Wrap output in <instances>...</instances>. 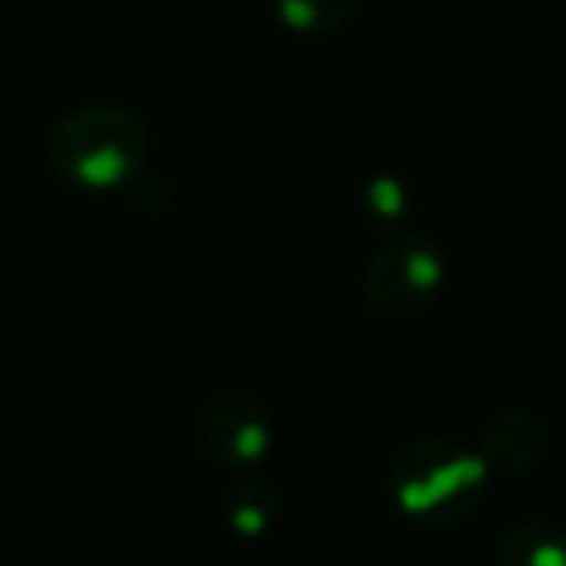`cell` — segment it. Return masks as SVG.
Masks as SVG:
<instances>
[{
	"label": "cell",
	"instance_id": "obj_1",
	"mask_svg": "<svg viewBox=\"0 0 566 566\" xmlns=\"http://www.w3.org/2000/svg\"><path fill=\"white\" fill-rule=\"evenodd\" d=\"M151 151V133L136 113L86 105L51 128V164L74 187L113 190L136 179Z\"/></svg>",
	"mask_w": 566,
	"mask_h": 566
},
{
	"label": "cell",
	"instance_id": "obj_9",
	"mask_svg": "<svg viewBox=\"0 0 566 566\" xmlns=\"http://www.w3.org/2000/svg\"><path fill=\"white\" fill-rule=\"evenodd\" d=\"M403 202H408V195H403L400 182L377 179L369 187V210H373V218H388V221L403 218Z\"/></svg>",
	"mask_w": 566,
	"mask_h": 566
},
{
	"label": "cell",
	"instance_id": "obj_3",
	"mask_svg": "<svg viewBox=\"0 0 566 566\" xmlns=\"http://www.w3.org/2000/svg\"><path fill=\"white\" fill-rule=\"evenodd\" d=\"M447 283V260L423 237L392 241L369 260L365 268V300L377 315L408 318L434 303V295Z\"/></svg>",
	"mask_w": 566,
	"mask_h": 566
},
{
	"label": "cell",
	"instance_id": "obj_8",
	"mask_svg": "<svg viewBox=\"0 0 566 566\" xmlns=\"http://www.w3.org/2000/svg\"><path fill=\"white\" fill-rule=\"evenodd\" d=\"M275 489L264 485V481H241V485L229 493L226 501V516L233 524L237 535H264L268 527L275 524Z\"/></svg>",
	"mask_w": 566,
	"mask_h": 566
},
{
	"label": "cell",
	"instance_id": "obj_7",
	"mask_svg": "<svg viewBox=\"0 0 566 566\" xmlns=\"http://www.w3.org/2000/svg\"><path fill=\"white\" fill-rule=\"evenodd\" d=\"M272 9L292 32L331 35L357 17V0H272Z\"/></svg>",
	"mask_w": 566,
	"mask_h": 566
},
{
	"label": "cell",
	"instance_id": "obj_6",
	"mask_svg": "<svg viewBox=\"0 0 566 566\" xmlns=\"http://www.w3.org/2000/svg\"><path fill=\"white\" fill-rule=\"evenodd\" d=\"M501 566H566V532L547 520H520L496 543Z\"/></svg>",
	"mask_w": 566,
	"mask_h": 566
},
{
	"label": "cell",
	"instance_id": "obj_5",
	"mask_svg": "<svg viewBox=\"0 0 566 566\" xmlns=\"http://www.w3.org/2000/svg\"><path fill=\"white\" fill-rule=\"evenodd\" d=\"M547 450V431L535 416H524V411H509V416H496L493 423L485 427V462L496 465V470H532L535 462Z\"/></svg>",
	"mask_w": 566,
	"mask_h": 566
},
{
	"label": "cell",
	"instance_id": "obj_2",
	"mask_svg": "<svg viewBox=\"0 0 566 566\" xmlns=\"http://www.w3.org/2000/svg\"><path fill=\"white\" fill-rule=\"evenodd\" d=\"M489 462L447 439L403 450L392 465V496L400 512L427 527H454L473 516L485 496Z\"/></svg>",
	"mask_w": 566,
	"mask_h": 566
},
{
	"label": "cell",
	"instance_id": "obj_4",
	"mask_svg": "<svg viewBox=\"0 0 566 566\" xmlns=\"http://www.w3.org/2000/svg\"><path fill=\"white\" fill-rule=\"evenodd\" d=\"M198 439H202L206 454L218 458L221 465H256L272 450V423H268L264 408L244 392H226L210 400L198 423Z\"/></svg>",
	"mask_w": 566,
	"mask_h": 566
}]
</instances>
